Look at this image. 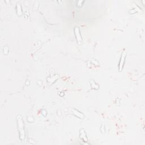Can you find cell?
<instances>
[{
  "mask_svg": "<svg viewBox=\"0 0 145 145\" xmlns=\"http://www.w3.org/2000/svg\"><path fill=\"white\" fill-rule=\"evenodd\" d=\"M17 121L19 134V138L21 141H24L25 138V130H24V125L22 117L20 115L17 116Z\"/></svg>",
  "mask_w": 145,
  "mask_h": 145,
  "instance_id": "cell-1",
  "label": "cell"
},
{
  "mask_svg": "<svg viewBox=\"0 0 145 145\" xmlns=\"http://www.w3.org/2000/svg\"><path fill=\"white\" fill-rule=\"evenodd\" d=\"M74 31L75 36H76V40H77V42L78 44L81 45L82 43V38L79 27H78V26L75 27L74 29Z\"/></svg>",
  "mask_w": 145,
  "mask_h": 145,
  "instance_id": "cell-2",
  "label": "cell"
},
{
  "mask_svg": "<svg viewBox=\"0 0 145 145\" xmlns=\"http://www.w3.org/2000/svg\"><path fill=\"white\" fill-rule=\"evenodd\" d=\"M126 56V52L125 50H124L121 55V58H120V62H119V65H118V68H119L118 69H119V71H120L123 70L124 65Z\"/></svg>",
  "mask_w": 145,
  "mask_h": 145,
  "instance_id": "cell-3",
  "label": "cell"
},
{
  "mask_svg": "<svg viewBox=\"0 0 145 145\" xmlns=\"http://www.w3.org/2000/svg\"><path fill=\"white\" fill-rule=\"evenodd\" d=\"M71 112L73 113V114H74V115H76L77 117H79V118H85V115L83 113L81 112L78 111V110L77 109H71L70 110Z\"/></svg>",
  "mask_w": 145,
  "mask_h": 145,
  "instance_id": "cell-4",
  "label": "cell"
},
{
  "mask_svg": "<svg viewBox=\"0 0 145 145\" xmlns=\"http://www.w3.org/2000/svg\"><path fill=\"white\" fill-rule=\"evenodd\" d=\"M79 137L83 141H85V142H87V141H88V139H87V138L86 133L85 132V130L83 129H81V130H80Z\"/></svg>",
  "mask_w": 145,
  "mask_h": 145,
  "instance_id": "cell-5",
  "label": "cell"
},
{
  "mask_svg": "<svg viewBox=\"0 0 145 145\" xmlns=\"http://www.w3.org/2000/svg\"><path fill=\"white\" fill-rule=\"evenodd\" d=\"M16 9H17V13L18 15H22V8H21V5L19 3H17V6H16Z\"/></svg>",
  "mask_w": 145,
  "mask_h": 145,
  "instance_id": "cell-6",
  "label": "cell"
},
{
  "mask_svg": "<svg viewBox=\"0 0 145 145\" xmlns=\"http://www.w3.org/2000/svg\"><path fill=\"white\" fill-rule=\"evenodd\" d=\"M90 85H91V86L92 87V88L97 90V89H99V86L98 84L95 83V82L93 81V80H91L90 81Z\"/></svg>",
  "mask_w": 145,
  "mask_h": 145,
  "instance_id": "cell-7",
  "label": "cell"
},
{
  "mask_svg": "<svg viewBox=\"0 0 145 145\" xmlns=\"http://www.w3.org/2000/svg\"><path fill=\"white\" fill-rule=\"evenodd\" d=\"M8 49H9V48H8V47H3V50H6V51H8V52H9V50H8ZM3 53L4 54H5V55H7V54H8V52H5V51H3Z\"/></svg>",
  "mask_w": 145,
  "mask_h": 145,
  "instance_id": "cell-8",
  "label": "cell"
}]
</instances>
